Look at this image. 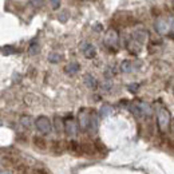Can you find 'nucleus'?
Masks as SVG:
<instances>
[{
	"instance_id": "nucleus-1",
	"label": "nucleus",
	"mask_w": 174,
	"mask_h": 174,
	"mask_svg": "<svg viewBox=\"0 0 174 174\" xmlns=\"http://www.w3.org/2000/svg\"><path fill=\"white\" fill-rule=\"evenodd\" d=\"M157 122H158V127L161 131H166L170 125V113L167 108L161 107L157 111Z\"/></svg>"
},
{
	"instance_id": "nucleus-2",
	"label": "nucleus",
	"mask_w": 174,
	"mask_h": 174,
	"mask_svg": "<svg viewBox=\"0 0 174 174\" xmlns=\"http://www.w3.org/2000/svg\"><path fill=\"white\" fill-rule=\"evenodd\" d=\"M103 43H104V46L108 47L110 50H115L119 43V35L117 32V29H114V28L107 29L106 34H104Z\"/></svg>"
},
{
	"instance_id": "nucleus-3",
	"label": "nucleus",
	"mask_w": 174,
	"mask_h": 174,
	"mask_svg": "<svg viewBox=\"0 0 174 174\" xmlns=\"http://www.w3.org/2000/svg\"><path fill=\"white\" fill-rule=\"evenodd\" d=\"M51 121L47 118V117H39L36 119V129H38V131L43 134V135H46V134H50L51 133Z\"/></svg>"
},
{
	"instance_id": "nucleus-4",
	"label": "nucleus",
	"mask_w": 174,
	"mask_h": 174,
	"mask_svg": "<svg viewBox=\"0 0 174 174\" xmlns=\"http://www.w3.org/2000/svg\"><path fill=\"white\" fill-rule=\"evenodd\" d=\"M90 117H91V113L87 108H82L79 111L78 121H79V126H81L82 130H87L88 126H90Z\"/></svg>"
},
{
	"instance_id": "nucleus-5",
	"label": "nucleus",
	"mask_w": 174,
	"mask_h": 174,
	"mask_svg": "<svg viewBox=\"0 0 174 174\" xmlns=\"http://www.w3.org/2000/svg\"><path fill=\"white\" fill-rule=\"evenodd\" d=\"M169 29H170V24H169V22L166 20V19H162L160 18L156 22V31L158 34L161 35H165L169 32Z\"/></svg>"
},
{
	"instance_id": "nucleus-6",
	"label": "nucleus",
	"mask_w": 174,
	"mask_h": 174,
	"mask_svg": "<svg viewBox=\"0 0 174 174\" xmlns=\"http://www.w3.org/2000/svg\"><path fill=\"white\" fill-rule=\"evenodd\" d=\"M64 133L70 137H74L78 134V126H76V123L72 121V118L71 119L68 118L67 121L64 122Z\"/></svg>"
},
{
	"instance_id": "nucleus-7",
	"label": "nucleus",
	"mask_w": 174,
	"mask_h": 174,
	"mask_svg": "<svg viewBox=\"0 0 174 174\" xmlns=\"http://www.w3.org/2000/svg\"><path fill=\"white\" fill-rule=\"evenodd\" d=\"M149 38V34L147 31H145V29H137V31L133 32V39L134 40H137L139 44H143Z\"/></svg>"
},
{
	"instance_id": "nucleus-8",
	"label": "nucleus",
	"mask_w": 174,
	"mask_h": 174,
	"mask_svg": "<svg viewBox=\"0 0 174 174\" xmlns=\"http://www.w3.org/2000/svg\"><path fill=\"white\" fill-rule=\"evenodd\" d=\"M95 151L97 149L94 146V143H88V142L81 143V154H83V156H94Z\"/></svg>"
},
{
	"instance_id": "nucleus-9",
	"label": "nucleus",
	"mask_w": 174,
	"mask_h": 174,
	"mask_svg": "<svg viewBox=\"0 0 174 174\" xmlns=\"http://www.w3.org/2000/svg\"><path fill=\"white\" fill-rule=\"evenodd\" d=\"M82 51H83V55L86 56L87 59H92L94 56H95V54H97L95 47H94L92 44H90V43H84L83 47H82Z\"/></svg>"
},
{
	"instance_id": "nucleus-10",
	"label": "nucleus",
	"mask_w": 174,
	"mask_h": 174,
	"mask_svg": "<svg viewBox=\"0 0 174 174\" xmlns=\"http://www.w3.org/2000/svg\"><path fill=\"white\" fill-rule=\"evenodd\" d=\"M138 107H139V111H141L142 117H150L153 114V107L146 102H138Z\"/></svg>"
},
{
	"instance_id": "nucleus-11",
	"label": "nucleus",
	"mask_w": 174,
	"mask_h": 174,
	"mask_svg": "<svg viewBox=\"0 0 174 174\" xmlns=\"http://www.w3.org/2000/svg\"><path fill=\"white\" fill-rule=\"evenodd\" d=\"M83 82L84 84L88 87V88H91V90H95V88L98 87V82H97V79L94 78L91 74H86V75L83 76Z\"/></svg>"
},
{
	"instance_id": "nucleus-12",
	"label": "nucleus",
	"mask_w": 174,
	"mask_h": 174,
	"mask_svg": "<svg viewBox=\"0 0 174 174\" xmlns=\"http://www.w3.org/2000/svg\"><path fill=\"white\" fill-rule=\"evenodd\" d=\"M32 142H34V146L36 149H39V150H46V149H47V142H46V139H44L43 137H39V135L34 137Z\"/></svg>"
},
{
	"instance_id": "nucleus-13",
	"label": "nucleus",
	"mask_w": 174,
	"mask_h": 174,
	"mask_svg": "<svg viewBox=\"0 0 174 174\" xmlns=\"http://www.w3.org/2000/svg\"><path fill=\"white\" fill-rule=\"evenodd\" d=\"M127 50L131 54H138L139 51H141V44H139L137 40L131 39V40H129V43H127Z\"/></svg>"
},
{
	"instance_id": "nucleus-14",
	"label": "nucleus",
	"mask_w": 174,
	"mask_h": 174,
	"mask_svg": "<svg viewBox=\"0 0 174 174\" xmlns=\"http://www.w3.org/2000/svg\"><path fill=\"white\" fill-rule=\"evenodd\" d=\"M91 133H97L98 130V115L97 113H91V117H90V126H88Z\"/></svg>"
},
{
	"instance_id": "nucleus-15",
	"label": "nucleus",
	"mask_w": 174,
	"mask_h": 174,
	"mask_svg": "<svg viewBox=\"0 0 174 174\" xmlns=\"http://www.w3.org/2000/svg\"><path fill=\"white\" fill-rule=\"evenodd\" d=\"M39 51H40V47H39V43L36 40H32L31 44L28 46V54L31 56H35V55H38Z\"/></svg>"
},
{
	"instance_id": "nucleus-16",
	"label": "nucleus",
	"mask_w": 174,
	"mask_h": 174,
	"mask_svg": "<svg viewBox=\"0 0 174 174\" xmlns=\"http://www.w3.org/2000/svg\"><path fill=\"white\" fill-rule=\"evenodd\" d=\"M64 71L70 75H74V74H76L79 71V64L76 62H71L70 64H67L66 67H64Z\"/></svg>"
},
{
	"instance_id": "nucleus-17",
	"label": "nucleus",
	"mask_w": 174,
	"mask_h": 174,
	"mask_svg": "<svg viewBox=\"0 0 174 174\" xmlns=\"http://www.w3.org/2000/svg\"><path fill=\"white\" fill-rule=\"evenodd\" d=\"M51 149L55 154H62L63 153V142L62 141H52L51 142Z\"/></svg>"
},
{
	"instance_id": "nucleus-18",
	"label": "nucleus",
	"mask_w": 174,
	"mask_h": 174,
	"mask_svg": "<svg viewBox=\"0 0 174 174\" xmlns=\"http://www.w3.org/2000/svg\"><path fill=\"white\" fill-rule=\"evenodd\" d=\"M67 147L71 153H81V143H78L76 141H70L67 143Z\"/></svg>"
},
{
	"instance_id": "nucleus-19",
	"label": "nucleus",
	"mask_w": 174,
	"mask_h": 174,
	"mask_svg": "<svg viewBox=\"0 0 174 174\" xmlns=\"http://www.w3.org/2000/svg\"><path fill=\"white\" fill-rule=\"evenodd\" d=\"M133 68H134V64L130 62V61H123L121 63V71L122 72H131L133 71Z\"/></svg>"
},
{
	"instance_id": "nucleus-20",
	"label": "nucleus",
	"mask_w": 174,
	"mask_h": 174,
	"mask_svg": "<svg viewBox=\"0 0 174 174\" xmlns=\"http://www.w3.org/2000/svg\"><path fill=\"white\" fill-rule=\"evenodd\" d=\"M20 125H22L23 127H26V129H29V127L32 126V118L28 117V115L20 117Z\"/></svg>"
},
{
	"instance_id": "nucleus-21",
	"label": "nucleus",
	"mask_w": 174,
	"mask_h": 174,
	"mask_svg": "<svg viewBox=\"0 0 174 174\" xmlns=\"http://www.w3.org/2000/svg\"><path fill=\"white\" fill-rule=\"evenodd\" d=\"M111 113H113V107L110 104H103L101 107V115L102 117H107V115H110Z\"/></svg>"
},
{
	"instance_id": "nucleus-22",
	"label": "nucleus",
	"mask_w": 174,
	"mask_h": 174,
	"mask_svg": "<svg viewBox=\"0 0 174 174\" xmlns=\"http://www.w3.org/2000/svg\"><path fill=\"white\" fill-rule=\"evenodd\" d=\"M54 121H55V129H56V131L58 133H62L64 130V126H63L62 119L59 118V117H55V118H54Z\"/></svg>"
},
{
	"instance_id": "nucleus-23",
	"label": "nucleus",
	"mask_w": 174,
	"mask_h": 174,
	"mask_svg": "<svg viewBox=\"0 0 174 174\" xmlns=\"http://www.w3.org/2000/svg\"><path fill=\"white\" fill-rule=\"evenodd\" d=\"M61 59H62V56L59 55V54H56V52H51L48 55V61L51 63H58V62H61Z\"/></svg>"
},
{
	"instance_id": "nucleus-24",
	"label": "nucleus",
	"mask_w": 174,
	"mask_h": 174,
	"mask_svg": "<svg viewBox=\"0 0 174 174\" xmlns=\"http://www.w3.org/2000/svg\"><path fill=\"white\" fill-rule=\"evenodd\" d=\"M15 52H16V50H15L13 47H11V46H4L2 48L3 55H11V54H15Z\"/></svg>"
},
{
	"instance_id": "nucleus-25",
	"label": "nucleus",
	"mask_w": 174,
	"mask_h": 174,
	"mask_svg": "<svg viewBox=\"0 0 174 174\" xmlns=\"http://www.w3.org/2000/svg\"><path fill=\"white\" fill-rule=\"evenodd\" d=\"M31 174H50V173L44 167H35V169H32Z\"/></svg>"
},
{
	"instance_id": "nucleus-26",
	"label": "nucleus",
	"mask_w": 174,
	"mask_h": 174,
	"mask_svg": "<svg viewBox=\"0 0 174 174\" xmlns=\"http://www.w3.org/2000/svg\"><path fill=\"white\" fill-rule=\"evenodd\" d=\"M61 2H62V0H50V3H51V7L54 9L59 8V6H61Z\"/></svg>"
},
{
	"instance_id": "nucleus-27",
	"label": "nucleus",
	"mask_w": 174,
	"mask_h": 174,
	"mask_svg": "<svg viewBox=\"0 0 174 174\" xmlns=\"http://www.w3.org/2000/svg\"><path fill=\"white\" fill-rule=\"evenodd\" d=\"M111 86H113L111 82H110V81H106V82H104V83L102 84V88H103L104 91H108V90L111 88Z\"/></svg>"
},
{
	"instance_id": "nucleus-28",
	"label": "nucleus",
	"mask_w": 174,
	"mask_h": 174,
	"mask_svg": "<svg viewBox=\"0 0 174 174\" xmlns=\"http://www.w3.org/2000/svg\"><path fill=\"white\" fill-rule=\"evenodd\" d=\"M29 2H31V4H32V6L34 7H42V4H43V2H44V0H29Z\"/></svg>"
},
{
	"instance_id": "nucleus-29",
	"label": "nucleus",
	"mask_w": 174,
	"mask_h": 174,
	"mask_svg": "<svg viewBox=\"0 0 174 174\" xmlns=\"http://www.w3.org/2000/svg\"><path fill=\"white\" fill-rule=\"evenodd\" d=\"M94 146H95L97 150H99L101 153H103V150H104V145H102V143L99 142V141H97L95 143H94Z\"/></svg>"
},
{
	"instance_id": "nucleus-30",
	"label": "nucleus",
	"mask_w": 174,
	"mask_h": 174,
	"mask_svg": "<svg viewBox=\"0 0 174 174\" xmlns=\"http://www.w3.org/2000/svg\"><path fill=\"white\" fill-rule=\"evenodd\" d=\"M138 84H135V83H134V84H130V86H129V90H130L131 92H135L137 90H138Z\"/></svg>"
},
{
	"instance_id": "nucleus-31",
	"label": "nucleus",
	"mask_w": 174,
	"mask_h": 174,
	"mask_svg": "<svg viewBox=\"0 0 174 174\" xmlns=\"http://www.w3.org/2000/svg\"><path fill=\"white\" fill-rule=\"evenodd\" d=\"M59 20L66 22V20H67V12H63V13H62V16H59Z\"/></svg>"
},
{
	"instance_id": "nucleus-32",
	"label": "nucleus",
	"mask_w": 174,
	"mask_h": 174,
	"mask_svg": "<svg viewBox=\"0 0 174 174\" xmlns=\"http://www.w3.org/2000/svg\"><path fill=\"white\" fill-rule=\"evenodd\" d=\"M2 174H12L11 170H6V169H2Z\"/></svg>"
},
{
	"instance_id": "nucleus-33",
	"label": "nucleus",
	"mask_w": 174,
	"mask_h": 174,
	"mask_svg": "<svg viewBox=\"0 0 174 174\" xmlns=\"http://www.w3.org/2000/svg\"><path fill=\"white\" fill-rule=\"evenodd\" d=\"M170 23H171V26H170V28H171L173 31H174V18H171V19H170Z\"/></svg>"
},
{
	"instance_id": "nucleus-34",
	"label": "nucleus",
	"mask_w": 174,
	"mask_h": 174,
	"mask_svg": "<svg viewBox=\"0 0 174 174\" xmlns=\"http://www.w3.org/2000/svg\"><path fill=\"white\" fill-rule=\"evenodd\" d=\"M173 6H174V2H173Z\"/></svg>"
},
{
	"instance_id": "nucleus-35",
	"label": "nucleus",
	"mask_w": 174,
	"mask_h": 174,
	"mask_svg": "<svg viewBox=\"0 0 174 174\" xmlns=\"http://www.w3.org/2000/svg\"><path fill=\"white\" fill-rule=\"evenodd\" d=\"M173 90H174V88H173Z\"/></svg>"
}]
</instances>
